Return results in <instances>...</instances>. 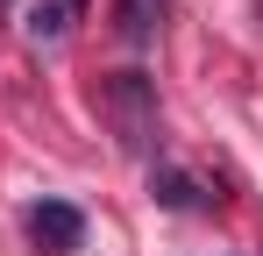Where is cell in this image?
I'll list each match as a JSON object with an SVG mask.
<instances>
[{
	"label": "cell",
	"instance_id": "cell-3",
	"mask_svg": "<svg viewBox=\"0 0 263 256\" xmlns=\"http://www.w3.org/2000/svg\"><path fill=\"white\" fill-rule=\"evenodd\" d=\"M149 199L171 207V213H206L214 207V192H206L192 171H178V164H149Z\"/></svg>",
	"mask_w": 263,
	"mask_h": 256
},
{
	"label": "cell",
	"instance_id": "cell-5",
	"mask_svg": "<svg viewBox=\"0 0 263 256\" xmlns=\"http://www.w3.org/2000/svg\"><path fill=\"white\" fill-rule=\"evenodd\" d=\"M157 22H164V0H114V29H121V43H149Z\"/></svg>",
	"mask_w": 263,
	"mask_h": 256
},
{
	"label": "cell",
	"instance_id": "cell-4",
	"mask_svg": "<svg viewBox=\"0 0 263 256\" xmlns=\"http://www.w3.org/2000/svg\"><path fill=\"white\" fill-rule=\"evenodd\" d=\"M79 14H86V0H29V36L36 43H64L71 29H79Z\"/></svg>",
	"mask_w": 263,
	"mask_h": 256
},
{
	"label": "cell",
	"instance_id": "cell-1",
	"mask_svg": "<svg viewBox=\"0 0 263 256\" xmlns=\"http://www.w3.org/2000/svg\"><path fill=\"white\" fill-rule=\"evenodd\" d=\"M100 114H107V128H114L121 150H135V157L157 150V79H149V71L100 79Z\"/></svg>",
	"mask_w": 263,
	"mask_h": 256
},
{
	"label": "cell",
	"instance_id": "cell-2",
	"mask_svg": "<svg viewBox=\"0 0 263 256\" xmlns=\"http://www.w3.org/2000/svg\"><path fill=\"white\" fill-rule=\"evenodd\" d=\"M29 242H36L43 256L86 249V213L71 207V199H36V207H29Z\"/></svg>",
	"mask_w": 263,
	"mask_h": 256
}]
</instances>
